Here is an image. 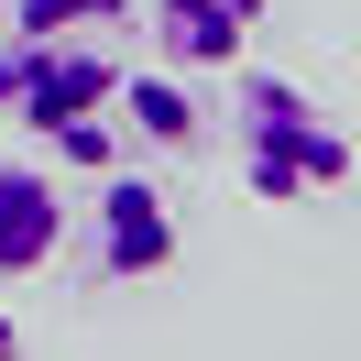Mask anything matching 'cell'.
<instances>
[{"instance_id":"cell-7","label":"cell","mask_w":361,"mask_h":361,"mask_svg":"<svg viewBox=\"0 0 361 361\" xmlns=\"http://www.w3.org/2000/svg\"><path fill=\"white\" fill-rule=\"evenodd\" d=\"M132 0H11V33H99L121 23Z\"/></svg>"},{"instance_id":"cell-8","label":"cell","mask_w":361,"mask_h":361,"mask_svg":"<svg viewBox=\"0 0 361 361\" xmlns=\"http://www.w3.org/2000/svg\"><path fill=\"white\" fill-rule=\"evenodd\" d=\"M55 142V154H66V164H88V176H110V164H121V121L110 110H88V121H66V132H44Z\"/></svg>"},{"instance_id":"cell-2","label":"cell","mask_w":361,"mask_h":361,"mask_svg":"<svg viewBox=\"0 0 361 361\" xmlns=\"http://www.w3.org/2000/svg\"><path fill=\"white\" fill-rule=\"evenodd\" d=\"M121 99V66L77 33H0V110L23 132H66V121L110 110Z\"/></svg>"},{"instance_id":"cell-4","label":"cell","mask_w":361,"mask_h":361,"mask_svg":"<svg viewBox=\"0 0 361 361\" xmlns=\"http://www.w3.org/2000/svg\"><path fill=\"white\" fill-rule=\"evenodd\" d=\"M252 23H263V0H154V55L176 77H230Z\"/></svg>"},{"instance_id":"cell-5","label":"cell","mask_w":361,"mask_h":361,"mask_svg":"<svg viewBox=\"0 0 361 361\" xmlns=\"http://www.w3.org/2000/svg\"><path fill=\"white\" fill-rule=\"evenodd\" d=\"M66 252V197L44 164H0V274H44Z\"/></svg>"},{"instance_id":"cell-1","label":"cell","mask_w":361,"mask_h":361,"mask_svg":"<svg viewBox=\"0 0 361 361\" xmlns=\"http://www.w3.org/2000/svg\"><path fill=\"white\" fill-rule=\"evenodd\" d=\"M230 164L263 208H295V197H339L350 186V132L317 110L295 77H230Z\"/></svg>"},{"instance_id":"cell-6","label":"cell","mask_w":361,"mask_h":361,"mask_svg":"<svg viewBox=\"0 0 361 361\" xmlns=\"http://www.w3.org/2000/svg\"><path fill=\"white\" fill-rule=\"evenodd\" d=\"M110 110H121V132H132L142 154H197V142H208V110L176 88V77H121Z\"/></svg>"},{"instance_id":"cell-9","label":"cell","mask_w":361,"mask_h":361,"mask_svg":"<svg viewBox=\"0 0 361 361\" xmlns=\"http://www.w3.org/2000/svg\"><path fill=\"white\" fill-rule=\"evenodd\" d=\"M0 361H23V329H11V307H0Z\"/></svg>"},{"instance_id":"cell-10","label":"cell","mask_w":361,"mask_h":361,"mask_svg":"<svg viewBox=\"0 0 361 361\" xmlns=\"http://www.w3.org/2000/svg\"><path fill=\"white\" fill-rule=\"evenodd\" d=\"M0 33H11V0H0Z\"/></svg>"},{"instance_id":"cell-3","label":"cell","mask_w":361,"mask_h":361,"mask_svg":"<svg viewBox=\"0 0 361 361\" xmlns=\"http://www.w3.org/2000/svg\"><path fill=\"white\" fill-rule=\"evenodd\" d=\"M176 263V208H164V186H142V176H99V197H88V274L99 285H142V274H164Z\"/></svg>"}]
</instances>
